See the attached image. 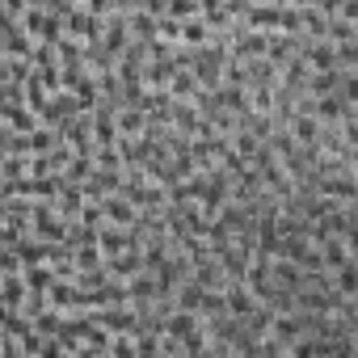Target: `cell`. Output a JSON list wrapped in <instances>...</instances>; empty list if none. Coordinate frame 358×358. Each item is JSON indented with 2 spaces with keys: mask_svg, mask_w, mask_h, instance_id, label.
Listing matches in <instances>:
<instances>
[{
  "mask_svg": "<svg viewBox=\"0 0 358 358\" xmlns=\"http://www.w3.org/2000/svg\"><path fill=\"white\" fill-rule=\"evenodd\" d=\"M299 22H303V13L287 9V5H249L245 9V26H253V30H287V34H295Z\"/></svg>",
  "mask_w": 358,
  "mask_h": 358,
  "instance_id": "1",
  "label": "cell"
},
{
  "mask_svg": "<svg viewBox=\"0 0 358 358\" xmlns=\"http://www.w3.org/2000/svg\"><path fill=\"white\" fill-rule=\"evenodd\" d=\"M224 312H232V316H245V320H249V316L257 312V295H253L249 287H241V282H236L232 291H224Z\"/></svg>",
  "mask_w": 358,
  "mask_h": 358,
  "instance_id": "2",
  "label": "cell"
},
{
  "mask_svg": "<svg viewBox=\"0 0 358 358\" xmlns=\"http://www.w3.org/2000/svg\"><path fill=\"white\" fill-rule=\"evenodd\" d=\"M68 30L72 34H80V38H97L101 34V17L97 13H89V9H68Z\"/></svg>",
  "mask_w": 358,
  "mask_h": 358,
  "instance_id": "3",
  "label": "cell"
},
{
  "mask_svg": "<svg viewBox=\"0 0 358 358\" xmlns=\"http://www.w3.org/2000/svg\"><path fill=\"white\" fill-rule=\"evenodd\" d=\"M34 232H38L43 241H64V236H68V228H64L59 211H47V207H38V211H34Z\"/></svg>",
  "mask_w": 358,
  "mask_h": 358,
  "instance_id": "4",
  "label": "cell"
},
{
  "mask_svg": "<svg viewBox=\"0 0 358 358\" xmlns=\"http://www.w3.org/2000/svg\"><path fill=\"white\" fill-rule=\"evenodd\" d=\"M127 245H131V236H127V232H118V228H106V224L97 228V249H101L106 257H114V253H122Z\"/></svg>",
  "mask_w": 358,
  "mask_h": 358,
  "instance_id": "5",
  "label": "cell"
},
{
  "mask_svg": "<svg viewBox=\"0 0 358 358\" xmlns=\"http://www.w3.org/2000/svg\"><path fill=\"white\" fill-rule=\"evenodd\" d=\"M101 215H110V224H131L135 220V207H131V199H106L101 203Z\"/></svg>",
  "mask_w": 358,
  "mask_h": 358,
  "instance_id": "6",
  "label": "cell"
},
{
  "mask_svg": "<svg viewBox=\"0 0 358 358\" xmlns=\"http://www.w3.org/2000/svg\"><path fill=\"white\" fill-rule=\"evenodd\" d=\"M0 114H5V118H9V127H13V131H22V135L38 127V122H34V110H26V106H5Z\"/></svg>",
  "mask_w": 358,
  "mask_h": 358,
  "instance_id": "7",
  "label": "cell"
},
{
  "mask_svg": "<svg viewBox=\"0 0 358 358\" xmlns=\"http://www.w3.org/2000/svg\"><path fill=\"white\" fill-rule=\"evenodd\" d=\"M101 324H106V329H114V333H135L139 316H135V312H122V308H114V312H106V316H101Z\"/></svg>",
  "mask_w": 358,
  "mask_h": 358,
  "instance_id": "8",
  "label": "cell"
},
{
  "mask_svg": "<svg viewBox=\"0 0 358 358\" xmlns=\"http://www.w3.org/2000/svg\"><path fill=\"white\" fill-rule=\"evenodd\" d=\"M22 278H26V291H47V287L55 282V274H51V270H43L38 262H34V266H26V274H22Z\"/></svg>",
  "mask_w": 358,
  "mask_h": 358,
  "instance_id": "9",
  "label": "cell"
},
{
  "mask_svg": "<svg viewBox=\"0 0 358 358\" xmlns=\"http://www.w3.org/2000/svg\"><path fill=\"white\" fill-rule=\"evenodd\" d=\"M22 299H26V278H5V287H0V303L22 308Z\"/></svg>",
  "mask_w": 358,
  "mask_h": 358,
  "instance_id": "10",
  "label": "cell"
},
{
  "mask_svg": "<svg viewBox=\"0 0 358 358\" xmlns=\"http://www.w3.org/2000/svg\"><path fill=\"white\" fill-rule=\"evenodd\" d=\"M34 329H43V333H64V312L55 308V312H38L34 316Z\"/></svg>",
  "mask_w": 358,
  "mask_h": 358,
  "instance_id": "11",
  "label": "cell"
},
{
  "mask_svg": "<svg viewBox=\"0 0 358 358\" xmlns=\"http://www.w3.org/2000/svg\"><path fill=\"white\" fill-rule=\"evenodd\" d=\"M194 93H199V76H194V72H190V76H186V72L173 76V97H194Z\"/></svg>",
  "mask_w": 358,
  "mask_h": 358,
  "instance_id": "12",
  "label": "cell"
},
{
  "mask_svg": "<svg viewBox=\"0 0 358 358\" xmlns=\"http://www.w3.org/2000/svg\"><path fill=\"white\" fill-rule=\"evenodd\" d=\"M207 22H190V26H182V34H177V38H186V47H199L203 38H207Z\"/></svg>",
  "mask_w": 358,
  "mask_h": 358,
  "instance_id": "13",
  "label": "cell"
},
{
  "mask_svg": "<svg viewBox=\"0 0 358 358\" xmlns=\"http://www.w3.org/2000/svg\"><path fill=\"white\" fill-rule=\"evenodd\" d=\"M164 13H169V17H194V13H199V0H169Z\"/></svg>",
  "mask_w": 358,
  "mask_h": 358,
  "instance_id": "14",
  "label": "cell"
},
{
  "mask_svg": "<svg viewBox=\"0 0 358 358\" xmlns=\"http://www.w3.org/2000/svg\"><path fill=\"white\" fill-rule=\"evenodd\" d=\"M320 131H316V118H295V135L291 139H299V143H312Z\"/></svg>",
  "mask_w": 358,
  "mask_h": 358,
  "instance_id": "15",
  "label": "cell"
},
{
  "mask_svg": "<svg viewBox=\"0 0 358 358\" xmlns=\"http://www.w3.org/2000/svg\"><path fill=\"white\" fill-rule=\"evenodd\" d=\"M80 207H85L80 190H64V186H59V211H64V215H72V211H80Z\"/></svg>",
  "mask_w": 358,
  "mask_h": 358,
  "instance_id": "16",
  "label": "cell"
},
{
  "mask_svg": "<svg viewBox=\"0 0 358 358\" xmlns=\"http://www.w3.org/2000/svg\"><path fill=\"white\" fill-rule=\"evenodd\" d=\"M93 135H97V139H101V143L110 148V143H114V122H110V118H101V122L93 127Z\"/></svg>",
  "mask_w": 358,
  "mask_h": 358,
  "instance_id": "17",
  "label": "cell"
},
{
  "mask_svg": "<svg viewBox=\"0 0 358 358\" xmlns=\"http://www.w3.org/2000/svg\"><path fill=\"white\" fill-rule=\"evenodd\" d=\"M270 5H287V0H270Z\"/></svg>",
  "mask_w": 358,
  "mask_h": 358,
  "instance_id": "18",
  "label": "cell"
},
{
  "mask_svg": "<svg viewBox=\"0 0 358 358\" xmlns=\"http://www.w3.org/2000/svg\"><path fill=\"white\" fill-rule=\"evenodd\" d=\"M0 177H5V173H0ZM0 186H5V182H0Z\"/></svg>",
  "mask_w": 358,
  "mask_h": 358,
  "instance_id": "19",
  "label": "cell"
}]
</instances>
